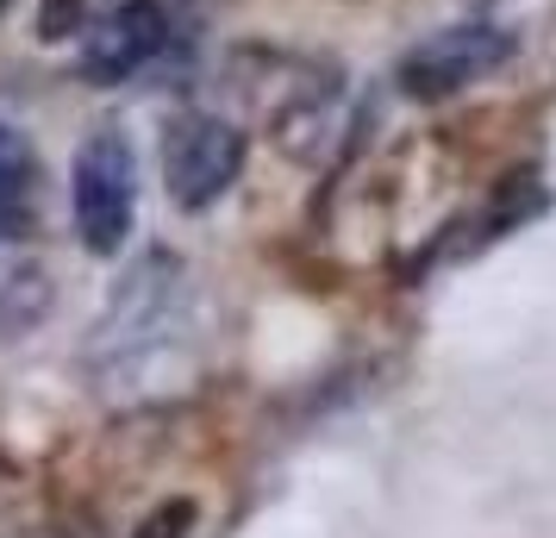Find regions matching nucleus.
I'll return each instance as SVG.
<instances>
[{
	"mask_svg": "<svg viewBox=\"0 0 556 538\" xmlns=\"http://www.w3.org/2000/svg\"><path fill=\"white\" fill-rule=\"evenodd\" d=\"M94 20V0H45L38 7V38H70Z\"/></svg>",
	"mask_w": 556,
	"mask_h": 538,
	"instance_id": "obj_7",
	"label": "nucleus"
},
{
	"mask_svg": "<svg viewBox=\"0 0 556 538\" xmlns=\"http://www.w3.org/2000/svg\"><path fill=\"white\" fill-rule=\"evenodd\" d=\"M81 38V82L88 88H119L138 70H151L169 45V7L163 0H119L106 20H88Z\"/></svg>",
	"mask_w": 556,
	"mask_h": 538,
	"instance_id": "obj_5",
	"label": "nucleus"
},
{
	"mask_svg": "<svg viewBox=\"0 0 556 538\" xmlns=\"http://www.w3.org/2000/svg\"><path fill=\"white\" fill-rule=\"evenodd\" d=\"M0 13H7V0H0Z\"/></svg>",
	"mask_w": 556,
	"mask_h": 538,
	"instance_id": "obj_9",
	"label": "nucleus"
},
{
	"mask_svg": "<svg viewBox=\"0 0 556 538\" xmlns=\"http://www.w3.org/2000/svg\"><path fill=\"white\" fill-rule=\"evenodd\" d=\"M188 526H194V501H169V508L144 513L131 538H188Z\"/></svg>",
	"mask_w": 556,
	"mask_h": 538,
	"instance_id": "obj_8",
	"label": "nucleus"
},
{
	"mask_svg": "<svg viewBox=\"0 0 556 538\" xmlns=\"http://www.w3.org/2000/svg\"><path fill=\"white\" fill-rule=\"evenodd\" d=\"M176 301H181V263H176V257H144L126 283H119L106 320L94 326L88 358H101V363L144 358V351H151V338H163V326L176 320Z\"/></svg>",
	"mask_w": 556,
	"mask_h": 538,
	"instance_id": "obj_2",
	"label": "nucleus"
},
{
	"mask_svg": "<svg viewBox=\"0 0 556 538\" xmlns=\"http://www.w3.org/2000/svg\"><path fill=\"white\" fill-rule=\"evenodd\" d=\"M244 170V132L219 120V113H194L169 132L163 145V182H169V201L181 213H201L226 195Z\"/></svg>",
	"mask_w": 556,
	"mask_h": 538,
	"instance_id": "obj_3",
	"label": "nucleus"
},
{
	"mask_svg": "<svg viewBox=\"0 0 556 538\" xmlns=\"http://www.w3.org/2000/svg\"><path fill=\"white\" fill-rule=\"evenodd\" d=\"M76 232L94 257H113L131 232V201H138V163L119 132H94L76 151Z\"/></svg>",
	"mask_w": 556,
	"mask_h": 538,
	"instance_id": "obj_1",
	"label": "nucleus"
},
{
	"mask_svg": "<svg viewBox=\"0 0 556 538\" xmlns=\"http://www.w3.org/2000/svg\"><path fill=\"white\" fill-rule=\"evenodd\" d=\"M26 188H31V145H26V132L0 126V226L20 213Z\"/></svg>",
	"mask_w": 556,
	"mask_h": 538,
	"instance_id": "obj_6",
	"label": "nucleus"
},
{
	"mask_svg": "<svg viewBox=\"0 0 556 538\" xmlns=\"http://www.w3.org/2000/svg\"><path fill=\"white\" fill-rule=\"evenodd\" d=\"M506 57H513V32L501 26H444L431 32L426 45H413L401 57V88L413 101H444L469 82L494 76Z\"/></svg>",
	"mask_w": 556,
	"mask_h": 538,
	"instance_id": "obj_4",
	"label": "nucleus"
}]
</instances>
